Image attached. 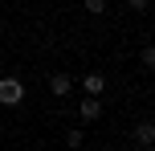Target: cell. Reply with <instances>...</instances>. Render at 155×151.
Listing matches in <instances>:
<instances>
[{
  "instance_id": "cell-3",
  "label": "cell",
  "mask_w": 155,
  "mask_h": 151,
  "mask_svg": "<svg viewBox=\"0 0 155 151\" xmlns=\"http://www.w3.org/2000/svg\"><path fill=\"white\" fill-rule=\"evenodd\" d=\"M131 143L139 147V151H151V147H155V127H151L147 119H143L139 127H135V135H131Z\"/></svg>"
},
{
  "instance_id": "cell-8",
  "label": "cell",
  "mask_w": 155,
  "mask_h": 151,
  "mask_svg": "<svg viewBox=\"0 0 155 151\" xmlns=\"http://www.w3.org/2000/svg\"><path fill=\"white\" fill-rule=\"evenodd\" d=\"M82 4H86V12H94V16L106 12V0H82Z\"/></svg>"
},
{
  "instance_id": "cell-5",
  "label": "cell",
  "mask_w": 155,
  "mask_h": 151,
  "mask_svg": "<svg viewBox=\"0 0 155 151\" xmlns=\"http://www.w3.org/2000/svg\"><path fill=\"white\" fill-rule=\"evenodd\" d=\"M82 90H86V94H98V98H102V90H106V78H102L98 70H94V74H86V78H82Z\"/></svg>"
},
{
  "instance_id": "cell-1",
  "label": "cell",
  "mask_w": 155,
  "mask_h": 151,
  "mask_svg": "<svg viewBox=\"0 0 155 151\" xmlns=\"http://www.w3.org/2000/svg\"><path fill=\"white\" fill-rule=\"evenodd\" d=\"M25 102V82L21 78H0V106H21Z\"/></svg>"
},
{
  "instance_id": "cell-4",
  "label": "cell",
  "mask_w": 155,
  "mask_h": 151,
  "mask_svg": "<svg viewBox=\"0 0 155 151\" xmlns=\"http://www.w3.org/2000/svg\"><path fill=\"white\" fill-rule=\"evenodd\" d=\"M74 90V78H65V74H49V94L53 98H70Z\"/></svg>"
},
{
  "instance_id": "cell-2",
  "label": "cell",
  "mask_w": 155,
  "mask_h": 151,
  "mask_svg": "<svg viewBox=\"0 0 155 151\" xmlns=\"http://www.w3.org/2000/svg\"><path fill=\"white\" fill-rule=\"evenodd\" d=\"M102 114H106V110H102V98L98 94H86L82 106H78V119H82V123H98Z\"/></svg>"
},
{
  "instance_id": "cell-6",
  "label": "cell",
  "mask_w": 155,
  "mask_h": 151,
  "mask_svg": "<svg viewBox=\"0 0 155 151\" xmlns=\"http://www.w3.org/2000/svg\"><path fill=\"white\" fill-rule=\"evenodd\" d=\"M82 143H86V135H82L78 127H70V131H65V147H74V151H78Z\"/></svg>"
},
{
  "instance_id": "cell-9",
  "label": "cell",
  "mask_w": 155,
  "mask_h": 151,
  "mask_svg": "<svg viewBox=\"0 0 155 151\" xmlns=\"http://www.w3.org/2000/svg\"><path fill=\"white\" fill-rule=\"evenodd\" d=\"M127 8H131V12H147L151 0H127Z\"/></svg>"
},
{
  "instance_id": "cell-7",
  "label": "cell",
  "mask_w": 155,
  "mask_h": 151,
  "mask_svg": "<svg viewBox=\"0 0 155 151\" xmlns=\"http://www.w3.org/2000/svg\"><path fill=\"white\" fill-rule=\"evenodd\" d=\"M139 61H143V70H151V65H155V49H151V45L139 49Z\"/></svg>"
}]
</instances>
